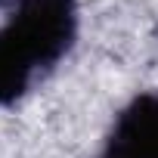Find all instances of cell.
Returning a JSON list of instances; mask_svg holds the SVG:
<instances>
[{
  "mask_svg": "<svg viewBox=\"0 0 158 158\" xmlns=\"http://www.w3.org/2000/svg\"><path fill=\"white\" fill-rule=\"evenodd\" d=\"M0 6H13V10H16V6H19V0H0Z\"/></svg>",
  "mask_w": 158,
  "mask_h": 158,
  "instance_id": "obj_3",
  "label": "cell"
},
{
  "mask_svg": "<svg viewBox=\"0 0 158 158\" xmlns=\"http://www.w3.org/2000/svg\"><path fill=\"white\" fill-rule=\"evenodd\" d=\"M96 158H158V93H139L121 109Z\"/></svg>",
  "mask_w": 158,
  "mask_h": 158,
  "instance_id": "obj_2",
  "label": "cell"
},
{
  "mask_svg": "<svg viewBox=\"0 0 158 158\" xmlns=\"http://www.w3.org/2000/svg\"><path fill=\"white\" fill-rule=\"evenodd\" d=\"M77 0H19L0 28V106H13L74 44Z\"/></svg>",
  "mask_w": 158,
  "mask_h": 158,
  "instance_id": "obj_1",
  "label": "cell"
}]
</instances>
